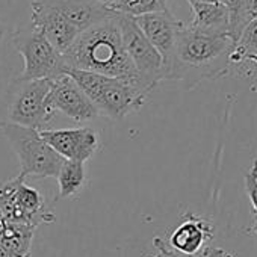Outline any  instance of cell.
Returning <instances> with one entry per match:
<instances>
[{
  "mask_svg": "<svg viewBox=\"0 0 257 257\" xmlns=\"http://www.w3.org/2000/svg\"><path fill=\"white\" fill-rule=\"evenodd\" d=\"M62 58L67 70L121 79L140 88L137 70L124 50L116 13L113 11L109 17L82 31Z\"/></svg>",
  "mask_w": 257,
  "mask_h": 257,
  "instance_id": "cell-1",
  "label": "cell"
},
{
  "mask_svg": "<svg viewBox=\"0 0 257 257\" xmlns=\"http://www.w3.org/2000/svg\"><path fill=\"white\" fill-rule=\"evenodd\" d=\"M234 43L230 37H212L183 26L177 32L170 61L164 67V80H177L194 88L203 80L228 73Z\"/></svg>",
  "mask_w": 257,
  "mask_h": 257,
  "instance_id": "cell-2",
  "label": "cell"
},
{
  "mask_svg": "<svg viewBox=\"0 0 257 257\" xmlns=\"http://www.w3.org/2000/svg\"><path fill=\"white\" fill-rule=\"evenodd\" d=\"M67 74L92 101L98 115L110 119H122L128 113L140 110L147 101L149 94L125 80L80 70H67Z\"/></svg>",
  "mask_w": 257,
  "mask_h": 257,
  "instance_id": "cell-3",
  "label": "cell"
},
{
  "mask_svg": "<svg viewBox=\"0 0 257 257\" xmlns=\"http://www.w3.org/2000/svg\"><path fill=\"white\" fill-rule=\"evenodd\" d=\"M0 131L11 144L14 153L20 162V174L23 179L32 176L38 179L55 177L58 176L62 164V159L41 137L40 131L31 127H23L4 121L0 124Z\"/></svg>",
  "mask_w": 257,
  "mask_h": 257,
  "instance_id": "cell-4",
  "label": "cell"
},
{
  "mask_svg": "<svg viewBox=\"0 0 257 257\" xmlns=\"http://www.w3.org/2000/svg\"><path fill=\"white\" fill-rule=\"evenodd\" d=\"M50 80H23L16 77L8 91V121L35 131H46L56 112L49 103Z\"/></svg>",
  "mask_w": 257,
  "mask_h": 257,
  "instance_id": "cell-5",
  "label": "cell"
},
{
  "mask_svg": "<svg viewBox=\"0 0 257 257\" xmlns=\"http://www.w3.org/2000/svg\"><path fill=\"white\" fill-rule=\"evenodd\" d=\"M0 210L7 222L23 224L34 230L56 219L41 192L26 185L22 176L0 183Z\"/></svg>",
  "mask_w": 257,
  "mask_h": 257,
  "instance_id": "cell-6",
  "label": "cell"
},
{
  "mask_svg": "<svg viewBox=\"0 0 257 257\" xmlns=\"http://www.w3.org/2000/svg\"><path fill=\"white\" fill-rule=\"evenodd\" d=\"M17 52L23 56V80H53L67 73L62 55L35 28L20 29L13 37Z\"/></svg>",
  "mask_w": 257,
  "mask_h": 257,
  "instance_id": "cell-7",
  "label": "cell"
},
{
  "mask_svg": "<svg viewBox=\"0 0 257 257\" xmlns=\"http://www.w3.org/2000/svg\"><path fill=\"white\" fill-rule=\"evenodd\" d=\"M116 20L124 50L137 70L138 85L146 94H149L161 80H164L162 58L141 32L134 17L116 13Z\"/></svg>",
  "mask_w": 257,
  "mask_h": 257,
  "instance_id": "cell-8",
  "label": "cell"
},
{
  "mask_svg": "<svg viewBox=\"0 0 257 257\" xmlns=\"http://www.w3.org/2000/svg\"><path fill=\"white\" fill-rule=\"evenodd\" d=\"M43 140L65 161H89L100 147L98 134L91 127L77 128H46L40 131Z\"/></svg>",
  "mask_w": 257,
  "mask_h": 257,
  "instance_id": "cell-9",
  "label": "cell"
},
{
  "mask_svg": "<svg viewBox=\"0 0 257 257\" xmlns=\"http://www.w3.org/2000/svg\"><path fill=\"white\" fill-rule=\"evenodd\" d=\"M49 103L55 112H61L77 122L91 121L98 116L97 107L67 73L50 80Z\"/></svg>",
  "mask_w": 257,
  "mask_h": 257,
  "instance_id": "cell-10",
  "label": "cell"
},
{
  "mask_svg": "<svg viewBox=\"0 0 257 257\" xmlns=\"http://www.w3.org/2000/svg\"><path fill=\"white\" fill-rule=\"evenodd\" d=\"M31 4L34 28L40 31L61 55H64L79 37L80 31L55 8L46 5L41 0H31Z\"/></svg>",
  "mask_w": 257,
  "mask_h": 257,
  "instance_id": "cell-11",
  "label": "cell"
},
{
  "mask_svg": "<svg viewBox=\"0 0 257 257\" xmlns=\"http://www.w3.org/2000/svg\"><path fill=\"white\" fill-rule=\"evenodd\" d=\"M135 23L150 41V44L158 50L162 58L164 67L173 55L176 44V37L183 26L182 20H177L168 10L162 13H152L141 17H135Z\"/></svg>",
  "mask_w": 257,
  "mask_h": 257,
  "instance_id": "cell-12",
  "label": "cell"
},
{
  "mask_svg": "<svg viewBox=\"0 0 257 257\" xmlns=\"http://www.w3.org/2000/svg\"><path fill=\"white\" fill-rule=\"evenodd\" d=\"M213 239V225L209 219L186 213L180 224L173 230L168 245L173 251L182 255H195L207 246Z\"/></svg>",
  "mask_w": 257,
  "mask_h": 257,
  "instance_id": "cell-13",
  "label": "cell"
},
{
  "mask_svg": "<svg viewBox=\"0 0 257 257\" xmlns=\"http://www.w3.org/2000/svg\"><path fill=\"white\" fill-rule=\"evenodd\" d=\"M41 2L55 8L80 32L112 14V10L101 5L98 0H41Z\"/></svg>",
  "mask_w": 257,
  "mask_h": 257,
  "instance_id": "cell-14",
  "label": "cell"
},
{
  "mask_svg": "<svg viewBox=\"0 0 257 257\" xmlns=\"http://www.w3.org/2000/svg\"><path fill=\"white\" fill-rule=\"evenodd\" d=\"M191 10L192 17L186 23L189 29L212 37H230V17L224 4H194Z\"/></svg>",
  "mask_w": 257,
  "mask_h": 257,
  "instance_id": "cell-15",
  "label": "cell"
},
{
  "mask_svg": "<svg viewBox=\"0 0 257 257\" xmlns=\"http://www.w3.org/2000/svg\"><path fill=\"white\" fill-rule=\"evenodd\" d=\"M35 230L23 225L5 221V227L0 236V245L4 246L8 257H31V248Z\"/></svg>",
  "mask_w": 257,
  "mask_h": 257,
  "instance_id": "cell-16",
  "label": "cell"
},
{
  "mask_svg": "<svg viewBox=\"0 0 257 257\" xmlns=\"http://www.w3.org/2000/svg\"><path fill=\"white\" fill-rule=\"evenodd\" d=\"M58 186H59V198H68L82 191L86 182V170L85 164L64 161L58 176Z\"/></svg>",
  "mask_w": 257,
  "mask_h": 257,
  "instance_id": "cell-17",
  "label": "cell"
},
{
  "mask_svg": "<svg viewBox=\"0 0 257 257\" xmlns=\"http://www.w3.org/2000/svg\"><path fill=\"white\" fill-rule=\"evenodd\" d=\"M230 61L231 65L251 62L257 68V20H252L245 26L239 40L234 44Z\"/></svg>",
  "mask_w": 257,
  "mask_h": 257,
  "instance_id": "cell-18",
  "label": "cell"
},
{
  "mask_svg": "<svg viewBox=\"0 0 257 257\" xmlns=\"http://www.w3.org/2000/svg\"><path fill=\"white\" fill-rule=\"evenodd\" d=\"M109 10L135 19L152 13L167 11V0H118Z\"/></svg>",
  "mask_w": 257,
  "mask_h": 257,
  "instance_id": "cell-19",
  "label": "cell"
},
{
  "mask_svg": "<svg viewBox=\"0 0 257 257\" xmlns=\"http://www.w3.org/2000/svg\"><path fill=\"white\" fill-rule=\"evenodd\" d=\"M222 4L227 8L228 17H230V38L236 44L242 31L246 26L245 11H243V0H222Z\"/></svg>",
  "mask_w": 257,
  "mask_h": 257,
  "instance_id": "cell-20",
  "label": "cell"
},
{
  "mask_svg": "<svg viewBox=\"0 0 257 257\" xmlns=\"http://www.w3.org/2000/svg\"><path fill=\"white\" fill-rule=\"evenodd\" d=\"M153 243H156V245H159L164 251H165V254H167V257H234L230 251H227V249H224V248H219V246H206L204 249H201L198 254H195V255H182V254H177L176 251H173L171 248H170V245L167 243V240H164V239H161V237H155L153 239Z\"/></svg>",
  "mask_w": 257,
  "mask_h": 257,
  "instance_id": "cell-21",
  "label": "cell"
},
{
  "mask_svg": "<svg viewBox=\"0 0 257 257\" xmlns=\"http://www.w3.org/2000/svg\"><path fill=\"white\" fill-rule=\"evenodd\" d=\"M245 191L249 198L252 212L257 218V159L252 161L248 173L245 174Z\"/></svg>",
  "mask_w": 257,
  "mask_h": 257,
  "instance_id": "cell-22",
  "label": "cell"
},
{
  "mask_svg": "<svg viewBox=\"0 0 257 257\" xmlns=\"http://www.w3.org/2000/svg\"><path fill=\"white\" fill-rule=\"evenodd\" d=\"M243 11L246 25L257 20V0H243Z\"/></svg>",
  "mask_w": 257,
  "mask_h": 257,
  "instance_id": "cell-23",
  "label": "cell"
},
{
  "mask_svg": "<svg viewBox=\"0 0 257 257\" xmlns=\"http://www.w3.org/2000/svg\"><path fill=\"white\" fill-rule=\"evenodd\" d=\"M189 5L194 4H222V0H188Z\"/></svg>",
  "mask_w": 257,
  "mask_h": 257,
  "instance_id": "cell-24",
  "label": "cell"
},
{
  "mask_svg": "<svg viewBox=\"0 0 257 257\" xmlns=\"http://www.w3.org/2000/svg\"><path fill=\"white\" fill-rule=\"evenodd\" d=\"M155 246H156V249H158V254H152V255H149V257H167L165 251H164L159 245H156V243H155Z\"/></svg>",
  "mask_w": 257,
  "mask_h": 257,
  "instance_id": "cell-25",
  "label": "cell"
},
{
  "mask_svg": "<svg viewBox=\"0 0 257 257\" xmlns=\"http://www.w3.org/2000/svg\"><path fill=\"white\" fill-rule=\"evenodd\" d=\"M98 2L101 4V5H104L106 8H110V7H113L118 0H98Z\"/></svg>",
  "mask_w": 257,
  "mask_h": 257,
  "instance_id": "cell-26",
  "label": "cell"
},
{
  "mask_svg": "<svg viewBox=\"0 0 257 257\" xmlns=\"http://www.w3.org/2000/svg\"><path fill=\"white\" fill-rule=\"evenodd\" d=\"M248 231H249V234H251V236L257 237V221H255V222H254V224H252V225L248 228Z\"/></svg>",
  "mask_w": 257,
  "mask_h": 257,
  "instance_id": "cell-27",
  "label": "cell"
},
{
  "mask_svg": "<svg viewBox=\"0 0 257 257\" xmlns=\"http://www.w3.org/2000/svg\"><path fill=\"white\" fill-rule=\"evenodd\" d=\"M4 227H5V219H4V215H2V210H0V236H2V231H4Z\"/></svg>",
  "mask_w": 257,
  "mask_h": 257,
  "instance_id": "cell-28",
  "label": "cell"
},
{
  "mask_svg": "<svg viewBox=\"0 0 257 257\" xmlns=\"http://www.w3.org/2000/svg\"><path fill=\"white\" fill-rule=\"evenodd\" d=\"M0 257H8V254L5 252V249H4L2 245H0Z\"/></svg>",
  "mask_w": 257,
  "mask_h": 257,
  "instance_id": "cell-29",
  "label": "cell"
},
{
  "mask_svg": "<svg viewBox=\"0 0 257 257\" xmlns=\"http://www.w3.org/2000/svg\"><path fill=\"white\" fill-rule=\"evenodd\" d=\"M2 34H4V29H2V26H0V38H2Z\"/></svg>",
  "mask_w": 257,
  "mask_h": 257,
  "instance_id": "cell-30",
  "label": "cell"
}]
</instances>
